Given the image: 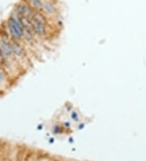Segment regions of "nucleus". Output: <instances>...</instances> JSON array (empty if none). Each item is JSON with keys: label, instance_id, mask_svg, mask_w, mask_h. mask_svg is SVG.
Returning a JSON list of instances; mask_svg holds the SVG:
<instances>
[{"label": "nucleus", "instance_id": "obj_4", "mask_svg": "<svg viewBox=\"0 0 146 161\" xmlns=\"http://www.w3.org/2000/svg\"><path fill=\"white\" fill-rule=\"evenodd\" d=\"M11 51L12 53H14L16 56H19V57H21L22 55H23V50L21 49V47L18 45L17 43H13L11 44Z\"/></svg>", "mask_w": 146, "mask_h": 161}, {"label": "nucleus", "instance_id": "obj_6", "mask_svg": "<svg viewBox=\"0 0 146 161\" xmlns=\"http://www.w3.org/2000/svg\"><path fill=\"white\" fill-rule=\"evenodd\" d=\"M30 3L35 8H41L43 7V4L41 0H30Z\"/></svg>", "mask_w": 146, "mask_h": 161}, {"label": "nucleus", "instance_id": "obj_2", "mask_svg": "<svg viewBox=\"0 0 146 161\" xmlns=\"http://www.w3.org/2000/svg\"><path fill=\"white\" fill-rule=\"evenodd\" d=\"M32 27H33V29L35 31L36 34H39V35H45L46 33V24L42 23H40L38 21L33 20L32 22Z\"/></svg>", "mask_w": 146, "mask_h": 161}, {"label": "nucleus", "instance_id": "obj_5", "mask_svg": "<svg viewBox=\"0 0 146 161\" xmlns=\"http://www.w3.org/2000/svg\"><path fill=\"white\" fill-rule=\"evenodd\" d=\"M33 20L38 21L40 23L44 24H46V17L42 14L40 13V12H33Z\"/></svg>", "mask_w": 146, "mask_h": 161}, {"label": "nucleus", "instance_id": "obj_9", "mask_svg": "<svg viewBox=\"0 0 146 161\" xmlns=\"http://www.w3.org/2000/svg\"><path fill=\"white\" fill-rule=\"evenodd\" d=\"M4 55H3V54H2V52H1V50H0V63L3 61V59H4Z\"/></svg>", "mask_w": 146, "mask_h": 161}, {"label": "nucleus", "instance_id": "obj_3", "mask_svg": "<svg viewBox=\"0 0 146 161\" xmlns=\"http://www.w3.org/2000/svg\"><path fill=\"white\" fill-rule=\"evenodd\" d=\"M0 50L3 54V55L5 57H9L12 53L11 51V45L6 42L5 41H0Z\"/></svg>", "mask_w": 146, "mask_h": 161}, {"label": "nucleus", "instance_id": "obj_7", "mask_svg": "<svg viewBox=\"0 0 146 161\" xmlns=\"http://www.w3.org/2000/svg\"><path fill=\"white\" fill-rule=\"evenodd\" d=\"M43 7L45 8V10L46 11L49 13H51V12H54V7H53V5L50 3H46L45 4H43Z\"/></svg>", "mask_w": 146, "mask_h": 161}, {"label": "nucleus", "instance_id": "obj_8", "mask_svg": "<svg viewBox=\"0 0 146 161\" xmlns=\"http://www.w3.org/2000/svg\"><path fill=\"white\" fill-rule=\"evenodd\" d=\"M3 79H4V74H3V73L0 70V81H2Z\"/></svg>", "mask_w": 146, "mask_h": 161}, {"label": "nucleus", "instance_id": "obj_1", "mask_svg": "<svg viewBox=\"0 0 146 161\" xmlns=\"http://www.w3.org/2000/svg\"><path fill=\"white\" fill-rule=\"evenodd\" d=\"M8 28L11 35L15 39H20L24 34V25L21 19L11 17L8 20Z\"/></svg>", "mask_w": 146, "mask_h": 161}]
</instances>
